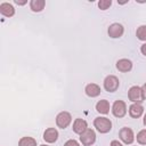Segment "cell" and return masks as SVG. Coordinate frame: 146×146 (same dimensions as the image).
I'll return each mask as SVG.
<instances>
[{
  "instance_id": "6da1fadb",
  "label": "cell",
  "mask_w": 146,
  "mask_h": 146,
  "mask_svg": "<svg viewBox=\"0 0 146 146\" xmlns=\"http://www.w3.org/2000/svg\"><path fill=\"white\" fill-rule=\"evenodd\" d=\"M94 125L95 128L100 132V133H107L112 129V122L110 119L104 117V116H98L94 120Z\"/></svg>"
},
{
  "instance_id": "7a4b0ae2",
  "label": "cell",
  "mask_w": 146,
  "mask_h": 146,
  "mask_svg": "<svg viewBox=\"0 0 146 146\" xmlns=\"http://www.w3.org/2000/svg\"><path fill=\"white\" fill-rule=\"evenodd\" d=\"M119 86H120V81L115 75H107L104 80V88L108 92L116 91Z\"/></svg>"
},
{
  "instance_id": "3957f363",
  "label": "cell",
  "mask_w": 146,
  "mask_h": 146,
  "mask_svg": "<svg viewBox=\"0 0 146 146\" xmlns=\"http://www.w3.org/2000/svg\"><path fill=\"white\" fill-rule=\"evenodd\" d=\"M128 98L130 102L132 103H141L144 100V97H143V91H141V88L138 87V86H133L129 89L128 91Z\"/></svg>"
},
{
  "instance_id": "277c9868",
  "label": "cell",
  "mask_w": 146,
  "mask_h": 146,
  "mask_svg": "<svg viewBox=\"0 0 146 146\" xmlns=\"http://www.w3.org/2000/svg\"><path fill=\"white\" fill-rule=\"evenodd\" d=\"M80 141L83 146H91L96 141V133L92 129H87L84 132L80 135Z\"/></svg>"
},
{
  "instance_id": "5b68a950",
  "label": "cell",
  "mask_w": 146,
  "mask_h": 146,
  "mask_svg": "<svg viewBox=\"0 0 146 146\" xmlns=\"http://www.w3.org/2000/svg\"><path fill=\"white\" fill-rule=\"evenodd\" d=\"M112 113L115 117H123L127 114V104L123 100H115L112 106Z\"/></svg>"
},
{
  "instance_id": "8992f818",
  "label": "cell",
  "mask_w": 146,
  "mask_h": 146,
  "mask_svg": "<svg viewBox=\"0 0 146 146\" xmlns=\"http://www.w3.org/2000/svg\"><path fill=\"white\" fill-rule=\"evenodd\" d=\"M71 122H72V116H71V114L68 112H60L56 116V124L60 129L67 128Z\"/></svg>"
},
{
  "instance_id": "52a82bcc",
  "label": "cell",
  "mask_w": 146,
  "mask_h": 146,
  "mask_svg": "<svg viewBox=\"0 0 146 146\" xmlns=\"http://www.w3.org/2000/svg\"><path fill=\"white\" fill-rule=\"evenodd\" d=\"M119 137H120V139H121L124 144H127V145H128V144H132L133 140H135L133 131H132L130 128H128V127H124V128H122V129L120 130Z\"/></svg>"
},
{
  "instance_id": "ba28073f",
  "label": "cell",
  "mask_w": 146,
  "mask_h": 146,
  "mask_svg": "<svg viewBox=\"0 0 146 146\" xmlns=\"http://www.w3.org/2000/svg\"><path fill=\"white\" fill-rule=\"evenodd\" d=\"M123 32H124V29H123V26H122L121 24H119V23H113L112 25H110V27H108V30H107L108 35H110L111 38H113V39H116V38L122 36Z\"/></svg>"
},
{
  "instance_id": "9c48e42d",
  "label": "cell",
  "mask_w": 146,
  "mask_h": 146,
  "mask_svg": "<svg viewBox=\"0 0 146 146\" xmlns=\"http://www.w3.org/2000/svg\"><path fill=\"white\" fill-rule=\"evenodd\" d=\"M144 113V107L140 103H133L129 107V115L133 119H138L143 115Z\"/></svg>"
},
{
  "instance_id": "30bf717a",
  "label": "cell",
  "mask_w": 146,
  "mask_h": 146,
  "mask_svg": "<svg viewBox=\"0 0 146 146\" xmlns=\"http://www.w3.org/2000/svg\"><path fill=\"white\" fill-rule=\"evenodd\" d=\"M116 68L122 72V73H125V72H129L131 68H132V62L130 59H127V58H122V59H119L116 62Z\"/></svg>"
},
{
  "instance_id": "8fae6325",
  "label": "cell",
  "mask_w": 146,
  "mask_h": 146,
  "mask_svg": "<svg viewBox=\"0 0 146 146\" xmlns=\"http://www.w3.org/2000/svg\"><path fill=\"white\" fill-rule=\"evenodd\" d=\"M87 129H88V124L83 119H75V121L73 122V131L75 133L81 135Z\"/></svg>"
},
{
  "instance_id": "7c38bea8",
  "label": "cell",
  "mask_w": 146,
  "mask_h": 146,
  "mask_svg": "<svg viewBox=\"0 0 146 146\" xmlns=\"http://www.w3.org/2000/svg\"><path fill=\"white\" fill-rule=\"evenodd\" d=\"M58 138V131L55 128H48L43 132V139L47 143H55Z\"/></svg>"
},
{
  "instance_id": "4fadbf2b",
  "label": "cell",
  "mask_w": 146,
  "mask_h": 146,
  "mask_svg": "<svg viewBox=\"0 0 146 146\" xmlns=\"http://www.w3.org/2000/svg\"><path fill=\"white\" fill-rule=\"evenodd\" d=\"M84 91H86L87 96L94 98V97H97L100 94V87L96 83H89V84H87Z\"/></svg>"
},
{
  "instance_id": "5bb4252c",
  "label": "cell",
  "mask_w": 146,
  "mask_h": 146,
  "mask_svg": "<svg viewBox=\"0 0 146 146\" xmlns=\"http://www.w3.org/2000/svg\"><path fill=\"white\" fill-rule=\"evenodd\" d=\"M0 13L6 17H11L15 15V8L8 2H2L0 5Z\"/></svg>"
},
{
  "instance_id": "9a60e30c",
  "label": "cell",
  "mask_w": 146,
  "mask_h": 146,
  "mask_svg": "<svg viewBox=\"0 0 146 146\" xmlns=\"http://www.w3.org/2000/svg\"><path fill=\"white\" fill-rule=\"evenodd\" d=\"M96 110L100 114H107L110 112V103L106 99H102L96 104Z\"/></svg>"
},
{
  "instance_id": "2e32d148",
  "label": "cell",
  "mask_w": 146,
  "mask_h": 146,
  "mask_svg": "<svg viewBox=\"0 0 146 146\" xmlns=\"http://www.w3.org/2000/svg\"><path fill=\"white\" fill-rule=\"evenodd\" d=\"M44 6H46L44 0H32L30 2V8L34 13H40L41 10H43Z\"/></svg>"
},
{
  "instance_id": "e0dca14e",
  "label": "cell",
  "mask_w": 146,
  "mask_h": 146,
  "mask_svg": "<svg viewBox=\"0 0 146 146\" xmlns=\"http://www.w3.org/2000/svg\"><path fill=\"white\" fill-rule=\"evenodd\" d=\"M18 146H36V140L32 137H22L18 141Z\"/></svg>"
},
{
  "instance_id": "ac0fdd59",
  "label": "cell",
  "mask_w": 146,
  "mask_h": 146,
  "mask_svg": "<svg viewBox=\"0 0 146 146\" xmlns=\"http://www.w3.org/2000/svg\"><path fill=\"white\" fill-rule=\"evenodd\" d=\"M136 35L139 40L141 41H146V25H141L137 29L136 31Z\"/></svg>"
},
{
  "instance_id": "d6986e66",
  "label": "cell",
  "mask_w": 146,
  "mask_h": 146,
  "mask_svg": "<svg viewBox=\"0 0 146 146\" xmlns=\"http://www.w3.org/2000/svg\"><path fill=\"white\" fill-rule=\"evenodd\" d=\"M137 143L140 144V145H146V129H143L140 130L138 133H137Z\"/></svg>"
},
{
  "instance_id": "ffe728a7",
  "label": "cell",
  "mask_w": 146,
  "mask_h": 146,
  "mask_svg": "<svg viewBox=\"0 0 146 146\" xmlns=\"http://www.w3.org/2000/svg\"><path fill=\"white\" fill-rule=\"evenodd\" d=\"M111 5H112V1H111V0H100V1L98 2V7H99V9H102V10L108 9V7H111Z\"/></svg>"
},
{
  "instance_id": "44dd1931",
  "label": "cell",
  "mask_w": 146,
  "mask_h": 146,
  "mask_svg": "<svg viewBox=\"0 0 146 146\" xmlns=\"http://www.w3.org/2000/svg\"><path fill=\"white\" fill-rule=\"evenodd\" d=\"M64 146H80V144L75 139H70L64 144Z\"/></svg>"
},
{
  "instance_id": "7402d4cb",
  "label": "cell",
  "mask_w": 146,
  "mask_h": 146,
  "mask_svg": "<svg viewBox=\"0 0 146 146\" xmlns=\"http://www.w3.org/2000/svg\"><path fill=\"white\" fill-rule=\"evenodd\" d=\"M111 146H123L119 140H112L111 141Z\"/></svg>"
},
{
  "instance_id": "603a6c76",
  "label": "cell",
  "mask_w": 146,
  "mask_h": 146,
  "mask_svg": "<svg viewBox=\"0 0 146 146\" xmlns=\"http://www.w3.org/2000/svg\"><path fill=\"white\" fill-rule=\"evenodd\" d=\"M140 51H141V54H143L144 56H146V43L141 44V47H140Z\"/></svg>"
},
{
  "instance_id": "cb8c5ba5",
  "label": "cell",
  "mask_w": 146,
  "mask_h": 146,
  "mask_svg": "<svg viewBox=\"0 0 146 146\" xmlns=\"http://www.w3.org/2000/svg\"><path fill=\"white\" fill-rule=\"evenodd\" d=\"M141 91H143V97H144V99H146V83L143 84V87H141Z\"/></svg>"
},
{
  "instance_id": "d4e9b609",
  "label": "cell",
  "mask_w": 146,
  "mask_h": 146,
  "mask_svg": "<svg viewBox=\"0 0 146 146\" xmlns=\"http://www.w3.org/2000/svg\"><path fill=\"white\" fill-rule=\"evenodd\" d=\"M26 2H27V1H18V0H15V3H17V5H22V6L25 5Z\"/></svg>"
},
{
  "instance_id": "484cf974",
  "label": "cell",
  "mask_w": 146,
  "mask_h": 146,
  "mask_svg": "<svg viewBox=\"0 0 146 146\" xmlns=\"http://www.w3.org/2000/svg\"><path fill=\"white\" fill-rule=\"evenodd\" d=\"M143 122H144V124L146 125V113H145V115H144V120H143Z\"/></svg>"
},
{
  "instance_id": "4316f807",
  "label": "cell",
  "mask_w": 146,
  "mask_h": 146,
  "mask_svg": "<svg viewBox=\"0 0 146 146\" xmlns=\"http://www.w3.org/2000/svg\"><path fill=\"white\" fill-rule=\"evenodd\" d=\"M40 146H48V145H40Z\"/></svg>"
}]
</instances>
